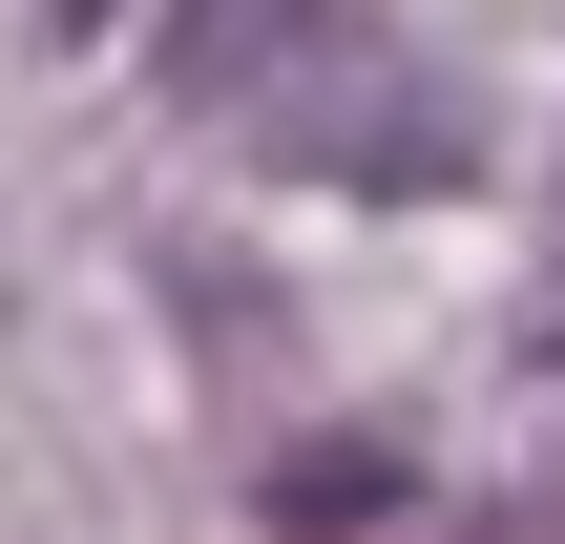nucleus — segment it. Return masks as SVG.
Here are the masks:
<instances>
[{
  "instance_id": "nucleus-1",
  "label": "nucleus",
  "mask_w": 565,
  "mask_h": 544,
  "mask_svg": "<svg viewBox=\"0 0 565 544\" xmlns=\"http://www.w3.org/2000/svg\"><path fill=\"white\" fill-rule=\"evenodd\" d=\"M335 21H356V0H189V84H210V105H252V84H294Z\"/></svg>"
}]
</instances>
